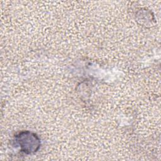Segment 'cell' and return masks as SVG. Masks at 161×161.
<instances>
[{"label": "cell", "instance_id": "1", "mask_svg": "<svg viewBox=\"0 0 161 161\" xmlns=\"http://www.w3.org/2000/svg\"><path fill=\"white\" fill-rule=\"evenodd\" d=\"M15 144L20 151L30 155L36 153L40 148L41 142L38 136L30 131H22L14 136Z\"/></svg>", "mask_w": 161, "mask_h": 161}]
</instances>
